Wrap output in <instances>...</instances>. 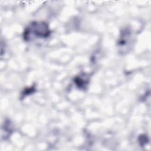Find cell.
<instances>
[{
    "mask_svg": "<svg viewBox=\"0 0 151 151\" xmlns=\"http://www.w3.org/2000/svg\"><path fill=\"white\" fill-rule=\"evenodd\" d=\"M50 34L51 30L46 22L34 21L31 22L24 29L23 38L25 41L30 42L37 38H47Z\"/></svg>",
    "mask_w": 151,
    "mask_h": 151,
    "instance_id": "6da1fadb",
    "label": "cell"
},
{
    "mask_svg": "<svg viewBox=\"0 0 151 151\" xmlns=\"http://www.w3.org/2000/svg\"><path fill=\"white\" fill-rule=\"evenodd\" d=\"M131 32L129 29H124L119 37L118 45L120 48H123L124 47H129L131 42Z\"/></svg>",
    "mask_w": 151,
    "mask_h": 151,
    "instance_id": "7a4b0ae2",
    "label": "cell"
},
{
    "mask_svg": "<svg viewBox=\"0 0 151 151\" xmlns=\"http://www.w3.org/2000/svg\"><path fill=\"white\" fill-rule=\"evenodd\" d=\"M13 132V127L12 126V123L9 120H6L4 123V125L2 126V134L5 133L4 135L2 136V138L5 139L9 137L11 133Z\"/></svg>",
    "mask_w": 151,
    "mask_h": 151,
    "instance_id": "3957f363",
    "label": "cell"
}]
</instances>
